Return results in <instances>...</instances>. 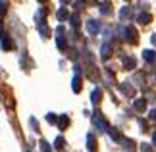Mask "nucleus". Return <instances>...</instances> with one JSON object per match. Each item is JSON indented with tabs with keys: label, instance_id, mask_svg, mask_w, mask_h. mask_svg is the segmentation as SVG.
Instances as JSON below:
<instances>
[{
	"label": "nucleus",
	"instance_id": "nucleus-6",
	"mask_svg": "<svg viewBox=\"0 0 156 152\" xmlns=\"http://www.w3.org/2000/svg\"><path fill=\"white\" fill-rule=\"evenodd\" d=\"M123 65H125V69H133V68H135V58L123 56Z\"/></svg>",
	"mask_w": 156,
	"mask_h": 152
},
{
	"label": "nucleus",
	"instance_id": "nucleus-16",
	"mask_svg": "<svg viewBox=\"0 0 156 152\" xmlns=\"http://www.w3.org/2000/svg\"><path fill=\"white\" fill-rule=\"evenodd\" d=\"M87 144H89V148H91V150H94V148H97V141H94V137H93V135H89V139H87Z\"/></svg>",
	"mask_w": 156,
	"mask_h": 152
},
{
	"label": "nucleus",
	"instance_id": "nucleus-9",
	"mask_svg": "<svg viewBox=\"0 0 156 152\" xmlns=\"http://www.w3.org/2000/svg\"><path fill=\"white\" fill-rule=\"evenodd\" d=\"M87 29L91 31L93 35L94 33H98V29H100V25H98V21H89V25H87Z\"/></svg>",
	"mask_w": 156,
	"mask_h": 152
},
{
	"label": "nucleus",
	"instance_id": "nucleus-24",
	"mask_svg": "<svg viewBox=\"0 0 156 152\" xmlns=\"http://www.w3.org/2000/svg\"><path fill=\"white\" fill-rule=\"evenodd\" d=\"M148 118H151L152 121H156V110H152V112H151V115H148Z\"/></svg>",
	"mask_w": 156,
	"mask_h": 152
},
{
	"label": "nucleus",
	"instance_id": "nucleus-13",
	"mask_svg": "<svg viewBox=\"0 0 156 152\" xmlns=\"http://www.w3.org/2000/svg\"><path fill=\"white\" fill-rule=\"evenodd\" d=\"M129 16H131V10L129 8H122V10H119V17H122V19H127Z\"/></svg>",
	"mask_w": 156,
	"mask_h": 152
},
{
	"label": "nucleus",
	"instance_id": "nucleus-18",
	"mask_svg": "<svg viewBox=\"0 0 156 152\" xmlns=\"http://www.w3.org/2000/svg\"><path fill=\"white\" fill-rule=\"evenodd\" d=\"M69 21H71V25H73L75 29L79 27V17H77V16H71V17H69Z\"/></svg>",
	"mask_w": 156,
	"mask_h": 152
},
{
	"label": "nucleus",
	"instance_id": "nucleus-11",
	"mask_svg": "<svg viewBox=\"0 0 156 152\" xmlns=\"http://www.w3.org/2000/svg\"><path fill=\"white\" fill-rule=\"evenodd\" d=\"M143 54H145V60H147V62H152V60L156 58V56H154V54H156L154 50H145Z\"/></svg>",
	"mask_w": 156,
	"mask_h": 152
},
{
	"label": "nucleus",
	"instance_id": "nucleus-4",
	"mask_svg": "<svg viewBox=\"0 0 156 152\" xmlns=\"http://www.w3.org/2000/svg\"><path fill=\"white\" fill-rule=\"evenodd\" d=\"M133 106H135L137 112H145V110H147V100H145V98H139V100L133 102Z\"/></svg>",
	"mask_w": 156,
	"mask_h": 152
},
{
	"label": "nucleus",
	"instance_id": "nucleus-14",
	"mask_svg": "<svg viewBox=\"0 0 156 152\" xmlns=\"http://www.w3.org/2000/svg\"><path fill=\"white\" fill-rule=\"evenodd\" d=\"M137 19H139L141 23H148V21L152 19V16H151V14H141L139 17H137Z\"/></svg>",
	"mask_w": 156,
	"mask_h": 152
},
{
	"label": "nucleus",
	"instance_id": "nucleus-15",
	"mask_svg": "<svg viewBox=\"0 0 156 152\" xmlns=\"http://www.w3.org/2000/svg\"><path fill=\"white\" fill-rule=\"evenodd\" d=\"M91 98H93V104H98V102H100V90L98 89L93 90V96H91Z\"/></svg>",
	"mask_w": 156,
	"mask_h": 152
},
{
	"label": "nucleus",
	"instance_id": "nucleus-22",
	"mask_svg": "<svg viewBox=\"0 0 156 152\" xmlns=\"http://www.w3.org/2000/svg\"><path fill=\"white\" fill-rule=\"evenodd\" d=\"M4 14H6V4L0 0V16H4Z\"/></svg>",
	"mask_w": 156,
	"mask_h": 152
},
{
	"label": "nucleus",
	"instance_id": "nucleus-10",
	"mask_svg": "<svg viewBox=\"0 0 156 152\" xmlns=\"http://www.w3.org/2000/svg\"><path fill=\"white\" fill-rule=\"evenodd\" d=\"M119 89H122V90H123V93H125V94H129V96H131V94H133V89H131V87H129V85H127V83H122V85H119Z\"/></svg>",
	"mask_w": 156,
	"mask_h": 152
},
{
	"label": "nucleus",
	"instance_id": "nucleus-5",
	"mask_svg": "<svg viewBox=\"0 0 156 152\" xmlns=\"http://www.w3.org/2000/svg\"><path fill=\"white\" fill-rule=\"evenodd\" d=\"M69 125V118L68 115H60L58 118V129H66Z\"/></svg>",
	"mask_w": 156,
	"mask_h": 152
},
{
	"label": "nucleus",
	"instance_id": "nucleus-25",
	"mask_svg": "<svg viewBox=\"0 0 156 152\" xmlns=\"http://www.w3.org/2000/svg\"><path fill=\"white\" fill-rule=\"evenodd\" d=\"M154 144H156V135H154Z\"/></svg>",
	"mask_w": 156,
	"mask_h": 152
},
{
	"label": "nucleus",
	"instance_id": "nucleus-1",
	"mask_svg": "<svg viewBox=\"0 0 156 152\" xmlns=\"http://www.w3.org/2000/svg\"><path fill=\"white\" fill-rule=\"evenodd\" d=\"M122 33H123V39H125V41H129V42H137V31H135L133 27H125Z\"/></svg>",
	"mask_w": 156,
	"mask_h": 152
},
{
	"label": "nucleus",
	"instance_id": "nucleus-21",
	"mask_svg": "<svg viewBox=\"0 0 156 152\" xmlns=\"http://www.w3.org/2000/svg\"><path fill=\"white\" fill-rule=\"evenodd\" d=\"M56 148H64V139H56Z\"/></svg>",
	"mask_w": 156,
	"mask_h": 152
},
{
	"label": "nucleus",
	"instance_id": "nucleus-23",
	"mask_svg": "<svg viewBox=\"0 0 156 152\" xmlns=\"http://www.w3.org/2000/svg\"><path fill=\"white\" fill-rule=\"evenodd\" d=\"M46 119H48L50 123H56V115H54V114H48V115H46Z\"/></svg>",
	"mask_w": 156,
	"mask_h": 152
},
{
	"label": "nucleus",
	"instance_id": "nucleus-2",
	"mask_svg": "<svg viewBox=\"0 0 156 152\" xmlns=\"http://www.w3.org/2000/svg\"><path fill=\"white\" fill-rule=\"evenodd\" d=\"M93 121H94V123H97V125L100 127V129H106V127H108V123H106V119H104V118H102V115H100L98 112H97V114L93 115Z\"/></svg>",
	"mask_w": 156,
	"mask_h": 152
},
{
	"label": "nucleus",
	"instance_id": "nucleus-19",
	"mask_svg": "<svg viewBox=\"0 0 156 152\" xmlns=\"http://www.w3.org/2000/svg\"><path fill=\"white\" fill-rule=\"evenodd\" d=\"M56 44H58V48H62V50H64V48H66V41H64V37H58V39H56Z\"/></svg>",
	"mask_w": 156,
	"mask_h": 152
},
{
	"label": "nucleus",
	"instance_id": "nucleus-17",
	"mask_svg": "<svg viewBox=\"0 0 156 152\" xmlns=\"http://www.w3.org/2000/svg\"><path fill=\"white\" fill-rule=\"evenodd\" d=\"M100 12H102V14H112V10H110V4H102V6H100Z\"/></svg>",
	"mask_w": 156,
	"mask_h": 152
},
{
	"label": "nucleus",
	"instance_id": "nucleus-3",
	"mask_svg": "<svg viewBox=\"0 0 156 152\" xmlns=\"http://www.w3.org/2000/svg\"><path fill=\"white\" fill-rule=\"evenodd\" d=\"M14 46H16V44H14V41L4 35V37H2V48H4V50H14Z\"/></svg>",
	"mask_w": 156,
	"mask_h": 152
},
{
	"label": "nucleus",
	"instance_id": "nucleus-12",
	"mask_svg": "<svg viewBox=\"0 0 156 152\" xmlns=\"http://www.w3.org/2000/svg\"><path fill=\"white\" fill-rule=\"evenodd\" d=\"M100 56H102V58H110V46H108V44H104L102 48H100Z\"/></svg>",
	"mask_w": 156,
	"mask_h": 152
},
{
	"label": "nucleus",
	"instance_id": "nucleus-7",
	"mask_svg": "<svg viewBox=\"0 0 156 152\" xmlns=\"http://www.w3.org/2000/svg\"><path fill=\"white\" fill-rule=\"evenodd\" d=\"M71 87H73L75 93H79V90H81V77H79V73L73 77V83H71Z\"/></svg>",
	"mask_w": 156,
	"mask_h": 152
},
{
	"label": "nucleus",
	"instance_id": "nucleus-8",
	"mask_svg": "<svg viewBox=\"0 0 156 152\" xmlns=\"http://www.w3.org/2000/svg\"><path fill=\"white\" fill-rule=\"evenodd\" d=\"M39 33L43 35V37H48V35H50V31H48V27H46V23H44V21H41V23H39Z\"/></svg>",
	"mask_w": 156,
	"mask_h": 152
},
{
	"label": "nucleus",
	"instance_id": "nucleus-20",
	"mask_svg": "<svg viewBox=\"0 0 156 152\" xmlns=\"http://www.w3.org/2000/svg\"><path fill=\"white\" fill-rule=\"evenodd\" d=\"M66 17H68V10H64V8H62V10L58 12V19H66Z\"/></svg>",
	"mask_w": 156,
	"mask_h": 152
}]
</instances>
